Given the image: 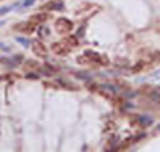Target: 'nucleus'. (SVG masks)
Returning a JSON list of instances; mask_svg holds the SVG:
<instances>
[{
    "instance_id": "nucleus-6",
    "label": "nucleus",
    "mask_w": 160,
    "mask_h": 152,
    "mask_svg": "<svg viewBox=\"0 0 160 152\" xmlns=\"http://www.w3.org/2000/svg\"><path fill=\"white\" fill-rule=\"evenodd\" d=\"M13 10V6H2L0 8V16H5V14H8V13Z\"/></svg>"
},
{
    "instance_id": "nucleus-3",
    "label": "nucleus",
    "mask_w": 160,
    "mask_h": 152,
    "mask_svg": "<svg viewBox=\"0 0 160 152\" xmlns=\"http://www.w3.org/2000/svg\"><path fill=\"white\" fill-rule=\"evenodd\" d=\"M138 119H140V124H143V126H151L152 124V119L149 116H140Z\"/></svg>"
},
{
    "instance_id": "nucleus-7",
    "label": "nucleus",
    "mask_w": 160,
    "mask_h": 152,
    "mask_svg": "<svg viewBox=\"0 0 160 152\" xmlns=\"http://www.w3.org/2000/svg\"><path fill=\"white\" fill-rule=\"evenodd\" d=\"M0 50H3V52H10V50H11V47H10L8 44H5V43H0Z\"/></svg>"
},
{
    "instance_id": "nucleus-8",
    "label": "nucleus",
    "mask_w": 160,
    "mask_h": 152,
    "mask_svg": "<svg viewBox=\"0 0 160 152\" xmlns=\"http://www.w3.org/2000/svg\"><path fill=\"white\" fill-rule=\"evenodd\" d=\"M50 10H63V3H55V5H52Z\"/></svg>"
},
{
    "instance_id": "nucleus-4",
    "label": "nucleus",
    "mask_w": 160,
    "mask_h": 152,
    "mask_svg": "<svg viewBox=\"0 0 160 152\" xmlns=\"http://www.w3.org/2000/svg\"><path fill=\"white\" fill-rule=\"evenodd\" d=\"M101 89H107L109 93H116V91H118L113 85H101Z\"/></svg>"
},
{
    "instance_id": "nucleus-1",
    "label": "nucleus",
    "mask_w": 160,
    "mask_h": 152,
    "mask_svg": "<svg viewBox=\"0 0 160 152\" xmlns=\"http://www.w3.org/2000/svg\"><path fill=\"white\" fill-rule=\"evenodd\" d=\"M0 61H2V64H5V66H8V67H16V66L19 64V63H17L14 58H13V60H8V58H2Z\"/></svg>"
},
{
    "instance_id": "nucleus-5",
    "label": "nucleus",
    "mask_w": 160,
    "mask_h": 152,
    "mask_svg": "<svg viewBox=\"0 0 160 152\" xmlns=\"http://www.w3.org/2000/svg\"><path fill=\"white\" fill-rule=\"evenodd\" d=\"M35 2H36V0H24V2H22V8H30V6L35 5Z\"/></svg>"
},
{
    "instance_id": "nucleus-9",
    "label": "nucleus",
    "mask_w": 160,
    "mask_h": 152,
    "mask_svg": "<svg viewBox=\"0 0 160 152\" xmlns=\"http://www.w3.org/2000/svg\"><path fill=\"white\" fill-rule=\"evenodd\" d=\"M157 130H158V132H160V124H158V126H157Z\"/></svg>"
},
{
    "instance_id": "nucleus-2",
    "label": "nucleus",
    "mask_w": 160,
    "mask_h": 152,
    "mask_svg": "<svg viewBox=\"0 0 160 152\" xmlns=\"http://www.w3.org/2000/svg\"><path fill=\"white\" fill-rule=\"evenodd\" d=\"M16 41H17L19 44H22L24 47H29V46L32 44V41H30L29 38H24V36H17V38H16Z\"/></svg>"
}]
</instances>
